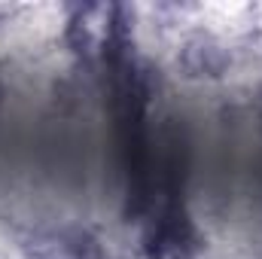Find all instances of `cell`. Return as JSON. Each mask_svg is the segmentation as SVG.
<instances>
[{"label":"cell","instance_id":"cell-1","mask_svg":"<svg viewBox=\"0 0 262 259\" xmlns=\"http://www.w3.org/2000/svg\"><path fill=\"white\" fill-rule=\"evenodd\" d=\"M76 256L79 259H104V253H101V247H98L92 238L82 235V238L76 241Z\"/></svg>","mask_w":262,"mask_h":259},{"label":"cell","instance_id":"cell-2","mask_svg":"<svg viewBox=\"0 0 262 259\" xmlns=\"http://www.w3.org/2000/svg\"><path fill=\"white\" fill-rule=\"evenodd\" d=\"M180 259H183V256H180Z\"/></svg>","mask_w":262,"mask_h":259}]
</instances>
